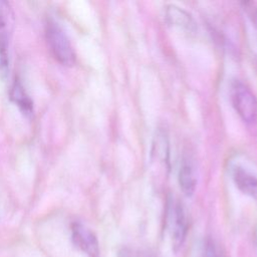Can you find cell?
<instances>
[{
  "label": "cell",
  "instance_id": "1",
  "mask_svg": "<svg viewBox=\"0 0 257 257\" xmlns=\"http://www.w3.org/2000/svg\"><path fill=\"white\" fill-rule=\"evenodd\" d=\"M230 99L242 121L257 132V97L250 87L239 79L230 84Z\"/></svg>",
  "mask_w": 257,
  "mask_h": 257
},
{
  "label": "cell",
  "instance_id": "2",
  "mask_svg": "<svg viewBox=\"0 0 257 257\" xmlns=\"http://www.w3.org/2000/svg\"><path fill=\"white\" fill-rule=\"evenodd\" d=\"M45 39L52 56L60 64L72 66L76 56L68 36L55 20H48L45 25Z\"/></svg>",
  "mask_w": 257,
  "mask_h": 257
},
{
  "label": "cell",
  "instance_id": "3",
  "mask_svg": "<svg viewBox=\"0 0 257 257\" xmlns=\"http://www.w3.org/2000/svg\"><path fill=\"white\" fill-rule=\"evenodd\" d=\"M167 226L174 252L183 247L188 233V220L184 206L179 201H171L168 207Z\"/></svg>",
  "mask_w": 257,
  "mask_h": 257
},
{
  "label": "cell",
  "instance_id": "4",
  "mask_svg": "<svg viewBox=\"0 0 257 257\" xmlns=\"http://www.w3.org/2000/svg\"><path fill=\"white\" fill-rule=\"evenodd\" d=\"M71 241L75 248L86 257H100L99 243L96 235L80 222L71 224Z\"/></svg>",
  "mask_w": 257,
  "mask_h": 257
},
{
  "label": "cell",
  "instance_id": "5",
  "mask_svg": "<svg viewBox=\"0 0 257 257\" xmlns=\"http://www.w3.org/2000/svg\"><path fill=\"white\" fill-rule=\"evenodd\" d=\"M179 186L187 197L194 195L197 187V173L194 161L190 155H185L181 161L178 174Z\"/></svg>",
  "mask_w": 257,
  "mask_h": 257
},
{
  "label": "cell",
  "instance_id": "6",
  "mask_svg": "<svg viewBox=\"0 0 257 257\" xmlns=\"http://www.w3.org/2000/svg\"><path fill=\"white\" fill-rule=\"evenodd\" d=\"M165 14L166 20L170 25L185 30L186 32H196L197 24L194 18L186 10L171 4L166 7Z\"/></svg>",
  "mask_w": 257,
  "mask_h": 257
},
{
  "label": "cell",
  "instance_id": "7",
  "mask_svg": "<svg viewBox=\"0 0 257 257\" xmlns=\"http://www.w3.org/2000/svg\"><path fill=\"white\" fill-rule=\"evenodd\" d=\"M232 176L238 190L257 201V177L241 167H235Z\"/></svg>",
  "mask_w": 257,
  "mask_h": 257
},
{
  "label": "cell",
  "instance_id": "8",
  "mask_svg": "<svg viewBox=\"0 0 257 257\" xmlns=\"http://www.w3.org/2000/svg\"><path fill=\"white\" fill-rule=\"evenodd\" d=\"M14 13L7 1L0 0V45L9 47L14 30Z\"/></svg>",
  "mask_w": 257,
  "mask_h": 257
},
{
  "label": "cell",
  "instance_id": "9",
  "mask_svg": "<svg viewBox=\"0 0 257 257\" xmlns=\"http://www.w3.org/2000/svg\"><path fill=\"white\" fill-rule=\"evenodd\" d=\"M10 99L18 106L20 111L27 117H30L33 114V101L27 94L24 86L21 81L16 78L9 91Z\"/></svg>",
  "mask_w": 257,
  "mask_h": 257
},
{
  "label": "cell",
  "instance_id": "10",
  "mask_svg": "<svg viewBox=\"0 0 257 257\" xmlns=\"http://www.w3.org/2000/svg\"><path fill=\"white\" fill-rule=\"evenodd\" d=\"M9 72L8 47L0 45V78H5Z\"/></svg>",
  "mask_w": 257,
  "mask_h": 257
},
{
  "label": "cell",
  "instance_id": "11",
  "mask_svg": "<svg viewBox=\"0 0 257 257\" xmlns=\"http://www.w3.org/2000/svg\"><path fill=\"white\" fill-rule=\"evenodd\" d=\"M204 257H225L217 244L212 240L208 239L205 243Z\"/></svg>",
  "mask_w": 257,
  "mask_h": 257
},
{
  "label": "cell",
  "instance_id": "12",
  "mask_svg": "<svg viewBox=\"0 0 257 257\" xmlns=\"http://www.w3.org/2000/svg\"><path fill=\"white\" fill-rule=\"evenodd\" d=\"M242 7L245 13L248 15V18L251 21L253 27L257 31V5L252 2H243Z\"/></svg>",
  "mask_w": 257,
  "mask_h": 257
},
{
  "label": "cell",
  "instance_id": "13",
  "mask_svg": "<svg viewBox=\"0 0 257 257\" xmlns=\"http://www.w3.org/2000/svg\"><path fill=\"white\" fill-rule=\"evenodd\" d=\"M116 257H132L131 255V252L127 250V249H120L117 253V256Z\"/></svg>",
  "mask_w": 257,
  "mask_h": 257
}]
</instances>
